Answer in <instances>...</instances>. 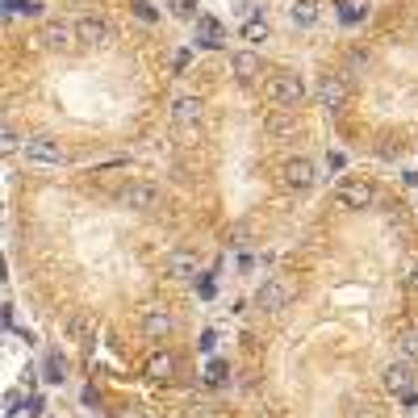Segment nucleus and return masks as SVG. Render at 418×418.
Wrapping results in <instances>:
<instances>
[{
  "label": "nucleus",
  "mask_w": 418,
  "mask_h": 418,
  "mask_svg": "<svg viewBox=\"0 0 418 418\" xmlns=\"http://www.w3.org/2000/svg\"><path fill=\"white\" fill-rule=\"evenodd\" d=\"M264 92H268V100L276 109H297L306 100V80L297 71H272L268 84H264Z\"/></svg>",
  "instance_id": "obj_1"
},
{
  "label": "nucleus",
  "mask_w": 418,
  "mask_h": 418,
  "mask_svg": "<svg viewBox=\"0 0 418 418\" xmlns=\"http://www.w3.org/2000/svg\"><path fill=\"white\" fill-rule=\"evenodd\" d=\"M314 96H318V105H322V109L339 113V109L348 105L352 88H348V80H343L339 71H327V75H318V84H314Z\"/></svg>",
  "instance_id": "obj_2"
},
{
  "label": "nucleus",
  "mask_w": 418,
  "mask_h": 418,
  "mask_svg": "<svg viewBox=\"0 0 418 418\" xmlns=\"http://www.w3.org/2000/svg\"><path fill=\"white\" fill-rule=\"evenodd\" d=\"M335 197H339L343 209H368V205L377 201V188H373L368 180H360V176H348V180H339Z\"/></svg>",
  "instance_id": "obj_3"
},
{
  "label": "nucleus",
  "mask_w": 418,
  "mask_h": 418,
  "mask_svg": "<svg viewBox=\"0 0 418 418\" xmlns=\"http://www.w3.org/2000/svg\"><path fill=\"white\" fill-rule=\"evenodd\" d=\"M21 155H25L29 163H46V167H59V163H67L63 147H59L54 138H46V134H38V138H25V142H21Z\"/></svg>",
  "instance_id": "obj_4"
},
{
  "label": "nucleus",
  "mask_w": 418,
  "mask_h": 418,
  "mask_svg": "<svg viewBox=\"0 0 418 418\" xmlns=\"http://www.w3.org/2000/svg\"><path fill=\"white\" fill-rule=\"evenodd\" d=\"M121 201H126V209H134V214H151V209H159V188H155L151 180H134V184H126Z\"/></svg>",
  "instance_id": "obj_5"
},
{
  "label": "nucleus",
  "mask_w": 418,
  "mask_h": 418,
  "mask_svg": "<svg viewBox=\"0 0 418 418\" xmlns=\"http://www.w3.org/2000/svg\"><path fill=\"white\" fill-rule=\"evenodd\" d=\"M75 38H80L84 46H96V50L113 46V29H109L100 17H80V21H75Z\"/></svg>",
  "instance_id": "obj_6"
},
{
  "label": "nucleus",
  "mask_w": 418,
  "mask_h": 418,
  "mask_svg": "<svg viewBox=\"0 0 418 418\" xmlns=\"http://www.w3.org/2000/svg\"><path fill=\"white\" fill-rule=\"evenodd\" d=\"M38 42H42L46 50H71L80 38H75V25H67V21H46V25L38 29Z\"/></svg>",
  "instance_id": "obj_7"
},
{
  "label": "nucleus",
  "mask_w": 418,
  "mask_h": 418,
  "mask_svg": "<svg viewBox=\"0 0 418 418\" xmlns=\"http://www.w3.org/2000/svg\"><path fill=\"white\" fill-rule=\"evenodd\" d=\"M289 297H293V289H289L285 281H264L260 293H255V306H260L264 314H281V310L289 306Z\"/></svg>",
  "instance_id": "obj_8"
},
{
  "label": "nucleus",
  "mask_w": 418,
  "mask_h": 418,
  "mask_svg": "<svg viewBox=\"0 0 418 418\" xmlns=\"http://www.w3.org/2000/svg\"><path fill=\"white\" fill-rule=\"evenodd\" d=\"M281 180H285L289 188H310V184L318 180V167H314L306 155H293V159L281 167Z\"/></svg>",
  "instance_id": "obj_9"
},
{
  "label": "nucleus",
  "mask_w": 418,
  "mask_h": 418,
  "mask_svg": "<svg viewBox=\"0 0 418 418\" xmlns=\"http://www.w3.org/2000/svg\"><path fill=\"white\" fill-rule=\"evenodd\" d=\"M142 335L147 339H167L172 335V314L163 306H147L142 310Z\"/></svg>",
  "instance_id": "obj_10"
},
{
  "label": "nucleus",
  "mask_w": 418,
  "mask_h": 418,
  "mask_svg": "<svg viewBox=\"0 0 418 418\" xmlns=\"http://www.w3.org/2000/svg\"><path fill=\"white\" fill-rule=\"evenodd\" d=\"M410 385H415V368H410V360H398V364H389V368H385V389H389V394L406 398V394H410Z\"/></svg>",
  "instance_id": "obj_11"
},
{
  "label": "nucleus",
  "mask_w": 418,
  "mask_h": 418,
  "mask_svg": "<svg viewBox=\"0 0 418 418\" xmlns=\"http://www.w3.org/2000/svg\"><path fill=\"white\" fill-rule=\"evenodd\" d=\"M201 121V100L197 96H180L176 105H172V126L176 130H193Z\"/></svg>",
  "instance_id": "obj_12"
},
{
  "label": "nucleus",
  "mask_w": 418,
  "mask_h": 418,
  "mask_svg": "<svg viewBox=\"0 0 418 418\" xmlns=\"http://www.w3.org/2000/svg\"><path fill=\"white\" fill-rule=\"evenodd\" d=\"M193 25H197V42H201V46H209V50L226 46V29H222V21H214V17H205V13H201Z\"/></svg>",
  "instance_id": "obj_13"
},
{
  "label": "nucleus",
  "mask_w": 418,
  "mask_h": 418,
  "mask_svg": "<svg viewBox=\"0 0 418 418\" xmlns=\"http://www.w3.org/2000/svg\"><path fill=\"white\" fill-rule=\"evenodd\" d=\"M163 268H167L172 281H193V276H197V255H193V251H172V255L163 260Z\"/></svg>",
  "instance_id": "obj_14"
},
{
  "label": "nucleus",
  "mask_w": 418,
  "mask_h": 418,
  "mask_svg": "<svg viewBox=\"0 0 418 418\" xmlns=\"http://www.w3.org/2000/svg\"><path fill=\"white\" fill-rule=\"evenodd\" d=\"M230 67H234V80H239V84H255V75H260V54H255V50H239V54L230 59Z\"/></svg>",
  "instance_id": "obj_15"
},
{
  "label": "nucleus",
  "mask_w": 418,
  "mask_h": 418,
  "mask_svg": "<svg viewBox=\"0 0 418 418\" xmlns=\"http://www.w3.org/2000/svg\"><path fill=\"white\" fill-rule=\"evenodd\" d=\"M147 377H151V381H172V377H176V356H172V352L151 356V360H147Z\"/></svg>",
  "instance_id": "obj_16"
},
{
  "label": "nucleus",
  "mask_w": 418,
  "mask_h": 418,
  "mask_svg": "<svg viewBox=\"0 0 418 418\" xmlns=\"http://www.w3.org/2000/svg\"><path fill=\"white\" fill-rule=\"evenodd\" d=\"M272 138H289L293 130H297V117H293V109H276L272 117H268V126H264Z\"/></svg>",
  "instance_id": "obj_17"
},
{
  "label": "nucleus",
  "mask_w": 418,
  "mask_h": 418,
  "mask_svg": "<svg viewBox=\"0 0 418 418\" xmlns=\"http://www.w3.org/2000/svg\"><path fill=\"white\" fill-rule=\"evenodd\" d=\"M289 13H293L297 25H314V21H318V0H293Z\"/></svg>",
  "instance_id": "obj_18"
},
{
  "label": "nucleus",
  "mask_w": 418,
  "mask_h": 418,
  "mask_svg": "<svg viewBox=\"0 0 418 418\" xmlns=\"http://www.w3.org/2000/svg\"><path fill=\"white\" fill-rule=\"evenodd\" d=\"M398 352H402V360L418 364V327H410V331L398 335Z\"/></svg>",
  "instance_id": "obj_19"
},
{
  "label": "nucleus",
  "mask_w": 418,
  "mask_h": 418,
  "mask_svg": "<svg viewBox=\"0 0 418 418\" xmlns=\"http://www.w3.org/2000/svg\"><path fill=\"white\" fill-rule=\"evenodd\" d=\"M33 17V13H42V4L38 0H4V17Z\"/></svg>",
  "instance_id": "obj_20"
},
{
  "label": "nucleus",
  "mask_w": 418,
  "mask_h": 418,
  "mask_svg": "<svg viewBox=\"0 0 418 418\" xmlns=\"http://www.w3.org/2000/svg\"><path fill=\"white\" fill-rule=\"evenodd\" d=\"M167 8H172L176 21H197V17H201V13H197V0H167Z\"/></svg>",
  "instance_id": "obj_21"
},
{
  "label": "nucleus",
  "mask_w": 418,
  "mask_h": 418,
  "mask_svg": "<svg viewBox=\"0 0 418 418\" xmlns=\"http://www.w3.org/2000/svg\"><path fill=\"white\" fill-rule=\"evenodd\" d=\"M243 38H247V42H264V38H268V21H264V17H251V21L243 25Z\"/></svg>",
  "instance_id": "obj_22"
},
{
  "label": "nucleus",
  "mask_w": 418,
  "mask_h": 418,
  "mask_svg": "<svg viewBox=\"0 0 418 418\" xmlns=\"http://www.w3.org/2000/svg\"><path fill=\"white\" fill-rule=\"evenodd\" d=\"M63 373H67V364L50 352V356H46V381H50V385H59V381H63Z\"/></svg>",
  "instance_id": "obj_23"
},
{
  "label": "nucleus",
  "mask_w": 418,
  "mask_h": 418,
  "mask_svg": "<svg viewBox=\"0 0 418 418\" xmlns=\"http://www.w3.org/2000/svg\"><path fill=\"white\" fill-rule=\"evenodd\" d=\"M226 377H230V368H226V360H214V364L205 368V381H209V385H226Z\"/></svg>",
  "instance_id": "obj_24"
},
{
  "label": "nucleus",
  "mask_w": 418,
  "mask_h": 418,
  "mask_svg": "<svg viewBox=\"0 0 418 418\" xmlns=\"http://www.w3.org/2000/svg\"><path fill=\"white\" fill-rule=\"evenodd\" d=\"M71 335L88 348V343H92V327H88V318H71Z\"/></svg>",
  "instance_id": "obj_25"
},
{
  "label": "nucleus",
  "mask_w": 418,
  "mask_h": 418,
  "mask_svg": "<svg viewBox=\"0 0 418 418\" xmlns=\"http://www.w3.org/2000/svg\"><path fill=\"white\" fill-rule=\"evenodd\" d=\"M130 8H134V17H142V21H155V17H159L147 0H130Z\"/></svg>",
  "instance_id": "obj_26"
},
{
  "label": "nucleus",
  "mask_w": 418,
  "mask_h": 418,
  "mask_svg": "<svg viewBox=\"0 0 418 418\" xmlns=\"http://www.w3.org/2000/svg\"><path fill=\"white\" fill-rule=\"evenodd\" d=\"M0 147H4V151H17V147H21V138H17L13 126H4V142H0Z\"/></svg>",
  "instance_id": "obj_27"
},
{
  "label": "nucleus",
  "mask_w": 418,
  "mask_h": 418,
  "mask_svg": "<svg viewBox=\"0 0 418 418\" xmlns=\"http://www.w3.org/2000/svg\"><path fill=\"white\" fill-rule=\"evenodd\" d=\"M188 418H214V410L205 402H197V406H188Z\"/></svg>",
  "instance_id": "obj_28"
},
{
  "label": "nucleus",
  "mask_w": 418,
  "mask_h": 418,
  "mask_svg": "<svg viewBox=\"0 0 418 418\" xmlns=\"http://www.w3.org/2000/svg\"><path fill=\"white\" fill-rule=\"evenodd\" d=\"M17 406H21V394H8L4 398V415H17Z\"/></svg>",
  "instance_id": "obj_29"
},
{
  "label": "nucleus",
  "mask_w": 418,
  "mask_h": 418,
  "mask_svg": "<svg viewBox=\"0 0 418 418\" xmlns=\"http://www.w3.org/2000/svg\"><path fill=\"white\" fill-rule=\"evenodd\" d=\"M121 418H147V410H138V406H126V410H121Z\"/></svg>",
  "instance_id": "obj_30"
},
{
  "label": "nucleus",
  "mask_w": 418,
  "mask_h": 418,
  "mask_svg": "<svg viewBox=\"0 0 418 418\" xmlns=\"http://www.w3.org/2000/svg\"><path fill=\"white\" fill-rule=\"evenodd\" d=\"M410 289L418 293V264H415V272H410Z\"/></svg>",
  "instance_id": "obj_31"
},
{
  "label": "nucleus",
  "mask_w": 418,
  "mask_h": 418,
  "mask_svg": "<svg viewBox=\"0 0 418 418\" xmlns=\"http://www.w3.org/2000/svg\"><path fill=\"white\" fill-rule=\"evenodd\" d=\"M406 184H410V188H415V193H418V176H415V172H410V176H406Z\"/></svg>",
  "instance_id": "obj_32"
}]
</instances>
